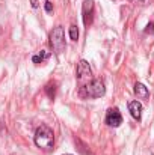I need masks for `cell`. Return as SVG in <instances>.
<instances>
[{"mask_svg":"<svg viewBox=\"0 0 154 155\" xmlns=\"http://www.w3.org/2000/svg\"><path fill=\"white\" fill-rule=\"evenodd\" d=\"M46 11L47 12H53V5L50 0H46Z\"/></svg>","mask_w":154,"mask_h":155,"instance_id":"7c38bea8","label":"cell"},{"mask_svg":"<svg viewBox=\"0 0 154 155\" xmlns=\"http://www.w3.org/2000/svg\"><path fill=\"white\" fill-rule=\"evenodd\" d=\"M49 56H50V53L43 50V51H39V54H35V56L32 57V62L36 63V65H38V63H43L46 59H49Z\"/></svg>","mask_w":154,"mask_h":155,"instance_id":"9c48e42d","label":"cell"},{"mask_svg":"<svg viewBox=\"0 0 154 155\" xmlns=\"http://www.w3.org/2000/svg\"><path fill=\"white\" fill-rule=\"evenodd\" d=\"M50 45L54 51L60 53L65 50V33H63V27L57 26L51 30L50 33Z\"/></svg>","mask_w":154,"mask_h":155,"instance_id":"7a4b0ae2","label":"cell"},{"mask_svg":"<svg viewBox=\"0 0 154 155\" xmlns=\"http://www.w3.org/2000/svg\"><path fill=\"white\" fill-rule=\"evenodd\" d=\"M106 124L109 127H119L122 124V116L118 111V108H109L106 114Z\"/></svg>","mask_w":154,"mask_h":155,"instance_id":"277c9868","label":"cell"},{"mask_svg":"<svg viewBox=\"0 0 154 155\" xmlns=\"http://www.w3.org/2000/svg\"><path fill=\"white\" fill-rule=\"evenodd\" d=\"M30 3H32V6H33V8H38V6H39L38 0H30Z\"/></svg>","mask_w":154,"mask_h":155,"instance_id":"5bb4252c","label":"cell"},{"mask_svg":"<svg viewBox=\"0 0 154 155\" xmlns=\"http://www.w3.org/2000/svg\"><path fill=\"white\" fill-rule=\"evenodd\" d=\"M92 15H94V2L85 0V3H83V23H85V26H89L92 23Z\"/></svg>","mask_w":154,"mask_h":155,"instance_id":"8992f818","label":"cell"},{"mask_svg":"<svg viewBox=\"0 0 154 155\" xmlns=\"http://www.w3.org/2000/svg\"><path fill=\"white\" fill-rule=\"evenodd\" d=\"M70 38L73 39V41H77L79 39V29H77V26H70Z\"/></svg>","mask_w":154,"mask_h":155,"instance_id":"30bf717a","label":"cell"},{"mask_svg":"<svg viewBox=\"0 0 154 155\" xmlns=\"http://www.w3.org/2000/svg\"><path fill=\"white\" fill-rule=\"evenodd\" d=\"M91 75H92V71H91L89 63L86 60H80L77 63V78L80 81H83L86 78H91Z\"/></svg>","mask_w":154,"mask_h":155,"instance_id":"5b68a950","label":"cell"},{"mask_svg":"<svg viewBox=\"0 0 154 155\" xmlns=\"http://www.w3.org/2000/svg\"><path fill=\"white\" fill-rule=\"evenodd\" d=\"M154 32V24L153 23H150V24H147V29H145V33H153Z\"/></svg>","mask_w":154,"mask_h":155,"instance_id":"4fadbf2b","label":"cell"},{"mask_svg":"<svg viewBox=\"0 0 154 155\" xmlns=\"http://www.w3.org/2000/svg\"><path fill=\"white\" fill-rule=\"evenodd\" d=\"M139 2H141V3H142V2H144V0H139Z\"/></svg>","mask_w":154,"mask_h":155,"instance_id":"9a60e30c","label":"cell"},{"mask_svg":"<svg viewBox=\"0 0 154 155\" xmlns=\"http://www.w3.org/2000/svg\"><path fill=\"white\" fill-rule=\"evenodd\" d=\"M128 110H130V114H132L135 119L141 120V116H142V105H141L139 101H130V103H128Z\"/></svg>","mask_w":154,"mask_h":155,"instance_id":"52a82bcc","label":"cell"},{"mask_svg":"<svg viewBox=\"0 0 154 155\" xmlns=\"http://www.w3.org/2000/svg\"><path fill=\"white\" fill-rule=\"evenodd\" d=\"M63 155H71V154H63Z\"/></svg>","mask_w":154,"mask_h":155,"instance_id":"2e32d148","label":"cell"},{"mask_svg":"<svg viewBox=\"0 0 154 155\" xmlns=\"http://www.w3.org/2000/svg\"><path fill=\"white\" fill-rule=\"evenodd\" d=\"M85 92L88 97L91 98H100L106 94V87H104V83H103L100 78H94L91 83H88L85 86Z\"/></svg>","mask_w":154,"mask_h":155,"instance_id":"3957f363","label":"cell"},{"mask_svg":"<svg viewBox=\"0 0 154 155\" xmlns=\"http://www.w3.org/2000/svg\"><path fill=\"white\" fill-rule=\"evenodd\" d=\"M53 142H54L53 131L47 125H41L39 128H36V131H35V145L38 148L49 149V148L53 146Z\"/></svg>","mask_w":154,"mask_h":155,"instance_id":"6da1fadb","label":"cell"},{"mask_svg":"<svg viewBox=\"0 0 154 155\" xmlns=\"http://www.w3.org/2000/svg\"><path fill=\"white\" fill-rule=\"evenodd\" d=\"M135 94H136L138 98H141V100H147V98L150 97L148 89H147L142 83H136V84H135Z\"/></svg>","mask_w":154,"mask_h":155,"instance_id":"ba28073f","label":"cell"},{"mask_svg":"<svg viewBox=\"0 0 154 155\" xmlns=\"http://www.w3.org/2000/svg\"><path fill=\"white\" fill-rule=\"evenodd\" d=\"M46 91H47V94H49V97H50V98L54 97V91H56V89H54V84H49Z\"/></svg>","mask_w":154,"mask_h":155,"instance_id":"8fae6325","label":"cell"}]
</instances>
